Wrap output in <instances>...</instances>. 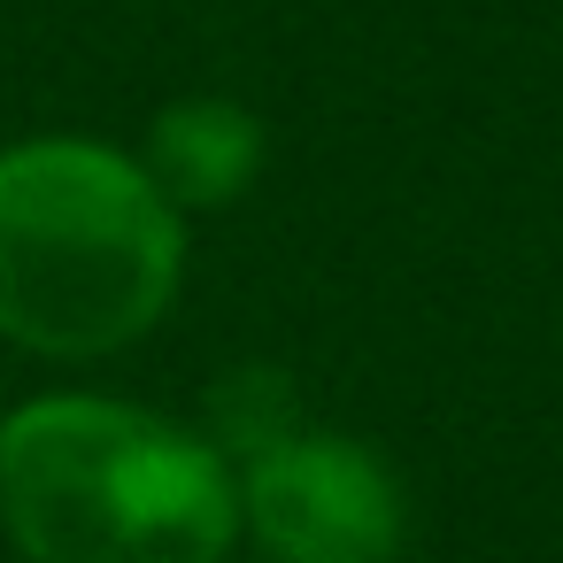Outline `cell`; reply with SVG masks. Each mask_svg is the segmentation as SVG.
<instances>
[{
	"instance_id": "obj_2",
	"label": "cell",
	"mask_w": 563,
	"mask_h": 563,
	"mask_svg": "<svg viewBox=\"0 0 563 563\" xmlns=\"http://www.w3.org/2000/svg\"><path fill=\"white\" fill-rule=\"evenodd\" d=\"M178 217L163 186L93 140L0 155V332L40 355H109L178 294Z\"/></svg>"
},
{
	"instance_id": "obj_1",
	"label": "cell",
	"mask_w": 563,
	"mask_h": 563,
	"mask_svg": "<svg viewBox=\"0 0 563 563\" xmlns=\"http://www.w3.org/2000/svg\"><path fill=\"white\" fill-rule=\"evenodd\" d=\"M0 525L24 563H224L232 478L163 417L55 394L0 424Z\"/></svg>"
},
{
	"instance_id": "obj_4",
	"label": "cell",
	"mask_w": 563,
	"mask_h": 563,
	"mask_svg": "<svg viewBox=\"0 0 563 563\" xmlns=\"http://www.w3.org/2000/svg\"><path fill=\"white\" fill-rule=\"evenodd\" d=\"M263 163V132L232 101H186L155 124V186L178 201H232Z\"/></svg>"
},
{
	"instance_id": "obj_3",
	"label": "cell",
	"mask_w": 563,
	"mask_h": 563,
	"mask_svg": "<svg viewBox=\"0 0 563 563\" xmlns=\"http://www.w3.org/2000/svg\"><path fill=\"white\" fill-rule=\"evenodd\" d=\"M247 517L271 563H386L401 548L394 478L332 432H294L247 471Z\"/></svg>"
}]
</instances>
